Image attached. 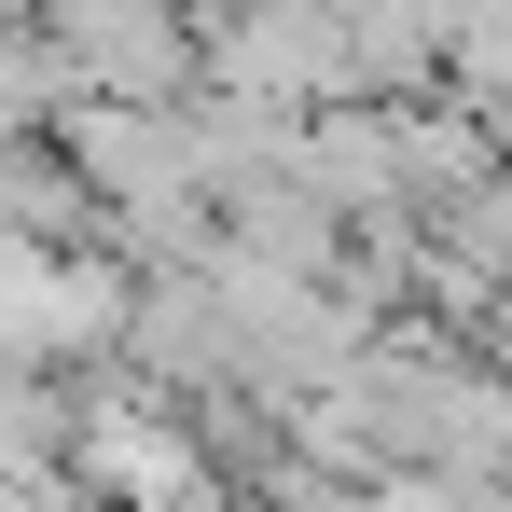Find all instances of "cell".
I'll return each mask as SVG.
<instances>
[{"instance_id": "1", "label": "cell", "mask_w": 512, "mask_h": 512, "mask_svg": "<svg viewBox=\"0 0 512 512\" xmlns=\"http://www.w3.org/2000/svg\"><path fill=\"white\" fill-rule=\"evenodd\" d=\"M139 333V263L125 250H28L0 236V360L14 374H125Z\"/></svg>"}, {"instance_id": "2", "label": "cell", "mask_w": 512, "mask_h": 512, "mask_svg": "<svg viewBox=\"0 0 512 512\" xmlns=\"http://www.w3.org/2000/svg\"><path fill=\"white\" fill-rule=\"evenodd\" d=\"M97 512H236V471L222 443L194 429V402L139 388V374H97L84 388V443H70Z\"/></svg>"}, {"instance_id": "3", "label": "cell", "mask_w": 512, "mask_h": 512, "mask_svg": "<svg viewBox=\"0 0 512 512\" xmlns=\"http://www.w3.org/2000/svg\"><path fill=\"white\" fill-rule=\"evenodd\" d=\"M208 97H250V111H374L360 97V14H208Z\"/></svg>"}, {"instance_id": "4", "label": "cell", "mask_w": 512, "mask_h": 512, "mask_svg": "<svg viewBox=\"0 0 512 512\" xmlns=\"http://www.w3.org/2000/svg\"><path fill=\"white\" fill-rule=\"evenodd\" d=\"M471 346H485V360H499V374H512V305H499V319H485V333H471Z\"/></svg>"}]
</instances>
